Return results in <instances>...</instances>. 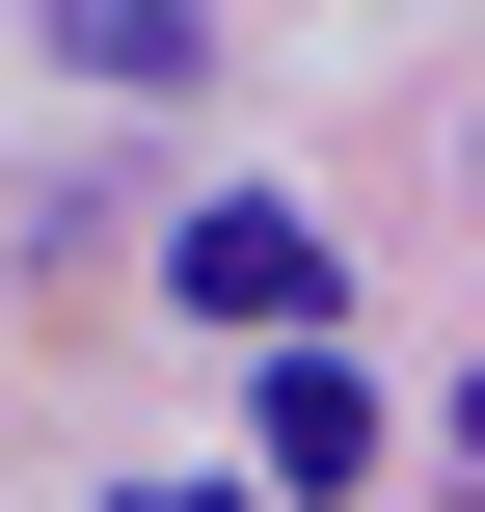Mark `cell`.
I'll return each mask as SVG.
<instances>
[{
    "label": "cell",
    "instance_id": "obj_2",
    "mask_svg": "<svg viewBox=\"0 0 485 512\" xmlns=\"http://www.w3.org/2000/svg\"><path fill=\"white\" fill-rule=\"evenodd\" d=\"M54 27V81H108V108H189L216 81V0H27Z\"/></svg>",
    "mask_w": 485,
    "mask_h": 512
},
{
    "label": "cell",
    "instance_id": "obj_1",
    "mask_svg": "<svg viewBox=\"0 0 485 512\" xmlns=\"http://www.w3.org/2000/svg\"><path fill=\"white\" fill-rule=\"evenodd\" d=\"M162 324H216V351H297V324H324V243H297L270 189H216V216L162 243Z\"/></svg>",
    "mask_w": 485,
    "mask_h": 512
},
{
    "label": "cell",
    "instance_id": "obj_3",
    "mask_svg": "<svg viewBox=\"0 0 485 512\" xmlns=\"http://www.w3.org/2000/svg\"><path fill=\"white\" fill-rule=\"evenodd\" d=\"M270 486H378V378H324V324L270 351Z\"/></svg>",
    "mask_w": 485,
    "mask_h": 512
},
{
    "label": "cell",
    "instance_id": "obj_4",
    "mask_svg": "<svg viewBox=\"0 0 485 512\" xmlns=\"http://www.w3.org/2000/svg\"><path fill=\"white\" fill-rule=\"evenodd\" d=\"M108 512H243V486H108Z\"/></svg>",
    "mask_w": 485,
    "mask_h": 512
}]
</instances>
